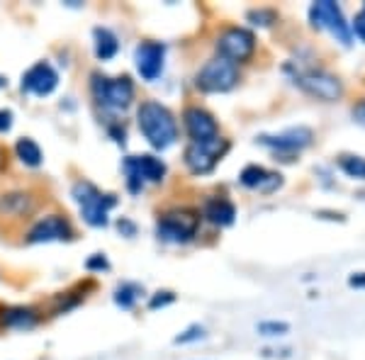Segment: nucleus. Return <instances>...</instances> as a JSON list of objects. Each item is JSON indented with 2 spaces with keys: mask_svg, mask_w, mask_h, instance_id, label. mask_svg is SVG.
<instances>
[{
  "mask_svg": "<svg viewBox=\"0 0 365 360\" xmlns=\"http://www.w3.org/2000/svg\"><path fill=\"white\" fill-rule=\"evenodd\" d=\"M205 336H207V329L202 326V324H190L187 329H182V331L175 336L173 344L175 346H187V344H197V341H202Z\"/></svg>",
  "mask_w": 365,
  "mask_h": 360,
  "instance_id": "nucleus-27",
  "label": "nucleus"
},
{
  "mask_svg": "<svg viewBox=\"0 0 365 360\" xmlns=\"http://www.w3.org/2000/svg\"><path fill=\"white\" fill-rule=\"evenodd\" d=\"M256 331L261 336H268V339H280V336L290 334V324L278 322V319H266V322L256 324Z\"/></svg>",
  "mask_w": 365,
  "mask_h": 360,
  "instance_id": "nucleus-26",
  "label": "nucleus"
},
{
  "mask_svg": "<svg viewBox=\"0 0 365 360\" xmlns=\"http://www.w3.org/2000/svg\"><path fill=\"white\" fill-rule=\"evenodd\" d=\"M122 173L129 195H141L146 185H161L168 175V166L156 153H134L122 158Z\"/></svg>",
  "mask_w": 365,
  "mask_h": 360,
  "instance_id": "nucleus-5",
  "label": "nucleus"
},
{
  "mask_svg": "<svg viewBox=\"0 0 365 360\" xmlns=\"http://www.w3.org/2000/svg\"><path fill=\"white\" fill-rule=\"evenodd\" d=\"M292 83L302 93H307V96L322 100V103H336V100L344 96V83H341V78L327 68H314V66L297 68L295 76H292Z\"/></svg>",
  "mask_w": 365,
  "mask_h": 360,
  "instance_id": "nucleus-10",
  "label": "nucleus"
},
{
  "mask_svg": "<svg viewBox=\"0 0 365 360\" xmlns=\"http://www.w3.org/2000/svg\"><path fill=\"white\" fill-rule=\"evenodd\" d=\"M8 86H10L8 76H3V73H0V91H8Z\"/></svg>",
  "mask_w": 365,
  "mask_h": 360,
  "instance_id": "nucleus-37",
  "label": "nucleus"
},
{
  "mask_svg": "<svg viewBox=\"0 0 365 360\" xmlns=\"http://www.w3.org/2000/svg\"><path fill=\"white\" fill-rule=\"evenodd\" d=\"M314 139V132L304 125H297V127H287L282 129L278 134H261L256 137V144L266 146L280 158H287V156H295V153L304 151L307 146L312 144Z\"/></svg>",
  "mask_w": 365,
  "mask_h": 360,
  "instance_id": "nucleus-12",
  "label": "nucleus"
},
{
  "mask_svg": "<svg viewBox=\"0 0 365 360\" xmlns=\"http://www.w3.org/2000/svg\"><path fill=\"white\" fill-rule=\"evenodd\" d=\"M105 132H108V137L115 141L117 146H125L127 144V125L122 120H113L105 125Z\"/></svg>",
  "mask_w": 365,
  "mask_h": 360,
  "instance_id": "nucleus-29",
  "label": "nucleus"
},
{
  "mask_svg": "<svg viewBox=\"0 0 365 360\" xmlns=\"http://www.w3.org/2000/svg\"><path fill=\"white\" fill-rule=\"evenodd\" d=\"M83 268L88 273H110L113 270V263L105 253H91V256L83 261Z\"/></svg>",
  "mask_w": 365,
  "mask_h": 360,
  "instance_id": "nucleus-28",
  "label": "nucleus"
},
{
  "mask_svg": "<svg viewBox=\"0 0 365 360\" xmlns=\"http://www.w3.org/2000/svg\"><path fill=\"white\" fill-rule=\"evenodd\" d=\"M8 170V151L0 146V173H5Z\"/></svg>",
  "mask_w": 365,
  "mask_h": 360,
  "instance_id": "nucleus-36",
  "label": "nucleus"
},
{
  "mask_svg": "<svg viewBox=\"0 0 365 360\" xmlns=\"http://www.w3.org/2000/svg\"><path fill=\"white\" fill-rule=\"evenodd\" d=\"M239 66L229 63L227 58H220V56H212L202 66L197 68L195 73V88L205 96H220V93H229L239 86Z\"/></svg>",
  "mask_w": 365,
  "mask_h": 360,
  "instance_id": "nucleus-8",
  "label": "nucleus"
},
{
  "mask_svg": "<svg viewBox=\"0 0 365 360\" xmlns=\"http://www.w3.org/2000/svg\"><path fill=\"white\" fill-rule=\"evenodd\" d=\"M246 20L251 22L253 27H273L278 22V13L273 8H253L246 13Z\"/></svg>",
  "mask_w": 365,
  "mask_h": 360,
  "instance_id": "nucleus-25",
  "label": "nucleus"
},
{
  "mask_svg": "<svg viewBox=\"0 0 365 360\" xmlns=\"http://www.w3.org/2000/svg\"><path fill=\"white\" fill-rule=\"evenodd\" d=\"M182 129H185L187 139L190 141H210L220 137V122L202 105H187L182 110Z\"/></svg>",
  "mask_w": 365,
  "mask_h": 360,
  "instance_id": "nucleus-16",
  "label": "nucleus"
},
{
  "mask_svg": "<svg viewBox=\"0 0 365 360\" xmlns=\"http://www.w3.org/2000/svg\"><path fill=\"white\" fill-rule=\"evenodd\" d=\"M200 217H202L205 222H210L212 227L227 229L237 222V205H234L227 195H210L202 202Z\"/></svg>",
  "mask_w": 365,
  "mask_h": 360,
  "instance_id": "nucleus-17",
  "label": "nucleus"
},
{
  "mask_svg": "<svg viewBox=\"0 0 365 360\" xmlns=\"http://www.w3.org/2000/svg\"><path fill=\"white\" fill-rule=\"evenodd\" d=\"M229 149H232V144L222 134L210 141H187L182 149V163L190 175H207L220 166Z\"/></svg>",
  "mask_w": 365,
  "mask_h": 360,
  "instance_id": "nucleus-6",
  "label": "nucleus"
},
{
  "mask_svg": "<svg viewBox=\"0 0 365 360\" xmlns=\"http://www.w3.org/2000/svg\"><path fill=\"white\" fill-rule=\"evenodd\" d=\"M339 168L344 170L349 178L365 180V156H353V153H344L339 156Z\"/></svg>",
  "mask_w": 365,
  "mask_h": 360,
  "instance_id": "nucleus-23",
  "label": "nucleus"
},
{
  "mask_svg": "<svg viewBox=\"0 0 365 360\" xmlns=\"http://www.w3.org/2000/svg\"><path fill=\"white\" fill-rule=\"evenodd\" d=\"M353 120L356 122H361V125H365V98L363 100H358L356 105H353Z\"/></svg>",
  "mask_w": 365,
  "mask_h": 360,
  "instance_id": "nucleus-34",
  "label": "nucleus"
},
{
  "mask_svg": "<svg viewBox=\"0 0 365 360\" xmlns=\"http://www.w3.org/2000/svg\"><path fill=\"white\" fill-rule=\"evenodd\" d=\"M239 182L244 187H249V190L270 195V192L278 190V187H282V175L275 173V170L258 166V163H249V166L239 173Z\"/></svg>",
  "mask_w": 365,
  "mask_h": 360,
  "instance_id": "nucleus-19",
  "label": "nucleus"
},
{
  "mask_svg": "<svg viewBox=\"0 0 365 360\" xmlns=\"http://www.w3.org/2000/svg\"><path fill=\"white\" fill-rule=\"evenodd\" d=\"M71 197L78 205L81 220L93 229H105L110 224V212L117 207V195L115 192H103L96 182L88 178H78L71 185Z\"/></svg>",
  "mask_w": 365,
  "mask_h": 360,
  "instance_id": "nucleus-3",
  "label": "nucleus"
},
{
  "mask_svg": "<svg viewBox=\"0 0 365 360\" xmlns=\"http://www.w3.org/2000/svg\"><path fill=\"white\" fill-rule=\"evenodd\" d=\"M117 232H120V236H125V239H134V236L139 234V224L134 220H129V217H120V220L115 222Z\"/></svg>",
  "mask_w": 365,
  "mask_h": 360,
  "instance_id": "nucleus-31",
  "label": "nucleus"
},
{
  "mask_svg": "<svg viewBox=\"0 0 365 360\" xmlns=\"http://www.w3.org/2000/svg\"><path fill=\"white\" fill-rule=\"evenodd\" d=\"M15 125V112L10 108H0V134H8Z\"/></svg>",
  "mask_w": 365,
  "mask_h": 360,
  "instance_id": "nucleus-32",
  "label": "nucleus"
},
{
  "mask_svg": "<svg viewBox=\"0 0 365 360\" xmlns=\"http://www.w3.org/2000/svg\"><path fill=\"white\" fill-rule=\"evenodd\" d=\"M93 54L98 61H113L120 54V37L110 27H93Z\"/></svg>",
  "mask_w": 365,
  "mask_h": 360,
  "instance_id": "nucleus-20",
  "label": "nucleus"
},
{
  "mask_svg": "<svg viewBox=\"0 0 365 360\" xmlns=\"http://www.w3.org/2000/svg\"><path fill=\"white\" fill-rule=\"evenodd\" d=\"M56 88H58V71L51 66L46 58L34 61L20 78V91L25 93V96L49 98Z\"/></svg>",
  "mask_w": 365,
  "mask_h": 360,
  "instance_id": "nucleus-15",
  "label": "nucleus"
},
{
  "mask_svg": "<svg viewBox=\"0 0 365 360\" xmlns=\"http://www.w3.org/2000/svg\"><path fill=\"white\" fill-rule=\"evenodd\" d=\"M91 96L103 112H115V115H120V112H127L134 105L137 86H134L129 73L105 76L103 71H93Z\"/></svg>",
  "mask_w": 365,
  "mask_h": 360,
  "instance_id": "nucleus-2",
  "label": "nucleus"
},
{
  "mask_svg": "<svg viewBox=\"0 0 365 360\" xmlns=\"http://www.w3.org/2000/svg\"><path fill=\"white\" fill-rule=\"evenodd\" d=\"M256 34L251 32L249 27L241 25H229L222 27L220 34L215 37V51L220 58H227L234 66H241V63H249L253 54H256Z\"/></svg>",
  "mask_w": 365,
  "mask_h": 360,
  "instance_id": "nucleus-7",
  "label": "nucleus"
},
{
  "mask_svg": "<svg viewBox=\"0 0 365 360\" xmlns=\"http://www.w3.org/2000/svg\"><path fill=\"white\" fill-rule=\"evenodd\" d=\"M134 120H137V129L144 141L156 151L170 149L180 137L173 110L163 105L161 100H141L137 105V112H134Z\"/></svg>",
  "mask_w": 365,
  "mask_h": 360,
  "instance_id": "nucleus-1",
  "label": "nucleus"
},
{
  "mask_svg": "<svg viewBox=\"0 0 365 360\" xmlns=\"http://www.w3.org/2000/svg\"><path fill=\"white\" fill-rule=\"evenodd\" d=\"M349 285L351 287H365V273H353L349 277Z\"/></svg>",
  "mask_w": 365,
  "mask_h": 360,
  "instance_id": "nucleus-35",
  "label": "nucleus"
},
{
  "mask_svg": "<svg viewBox=\"0 0 365 360\" xmlns=\"http://www.w3.org/2000/svg\"><path fill=\"white\" fill-rule=\"evenodd\" d=\"M15 158L22 163L25 168H39L44 163V151L32 137H20L13 146Z\"/></svg>",
  "mask_w": 365,
  "mask_h": 360,
  "instance_id": "nucleus-21",
  "label": "nucleus"
},
{
  "mask_svg": "<svg viewBox=\"0 0 365 360\" xmlns=\"http://www.w3.org/2000/svg\"><path fill=\"white\" fill-rule=\"evenodd\" d=\"M42 314H39L34 307L27 304H8L0 307V326L13 329V331H32L39 326Z\"/></svg>",
  "mask_w": 365,
  "mask_h": 360,
  "instance_id": "nucleus-18",
  "label": "nucleus"
},
{
  "mask_svg": "<svg viewBox=\"0 0 365 360\" xmlns=\"http://www.w3.org/2000/svg\"><path fill=\"white\" fill-rule=\"evenodd\" d=\"M141 297H144V285H139V282H134V280L117 282L115 290H113V302L125 312L134 309Z\"/></svg>",
  "mask_w": 365,
  "mask_h": 360,
  "instance_id": "nucleus-22",
  "label": "nucleus"
},
{
  "mask_svg": "<svg viewBox=\"0 0 365 360\" xmlns=\"http://www.w3.org/2000/svg\"><path fill=\"white\" fill-rule=\"evenodd\" d=\"M173 302H175V292L173 290H156L149 297L146 307H149L151 312H156V309H163V307H168V304H173Z\"/></svg>",
  "mask_w": 365,
  "mask_h": 360,
  "instance_id": "nucleus-30",
  "label": "nucleus"
},
{
  "mask_svg": "<svg viewBox=\"0 0 365 360\" xmlns=\"http://www.w3.org/2000/svg\"><path fill=\"white\" fill-rule=\"evenodd\" d=\"M76 239V227L63 212H46L29 224L25 234V244L39 246V244H68Z\"/></svg>",
  "mask_w": 365,
  "mask_h": 360,
  "instance_id": "nucleus-9",
  "label": "nucleus"
},
{
  "mask_svg": "<svg viewBox=\"0 0 365 360\" xmlns=\"http://www.w3.org/2000/svg\"><path fill=\"white\" fill-rule=\"evenodd\" d=\"M351 34H356L361 42H365V5H363V10L356 15V20H353V25H351Z\"/></svg>",
  "mask_w": 365,
  "mask_h": 360,
  "instance_id": "nucleus-33",
  "label": "nucleus"
},
{
  "mask_svg": "<svg viewBox=\"0 0 365 360\" xmlns=\"http://www.w3.org/2000/svg\"><path fill=\"white\" fill-rule=\"evenodd\" d=\"M86 299V294H78V292H58L54 297V314H68L71 309H76L81 302Z\"/></svg>",
  "mask_w": 365,
  "mask_h": 360,
  "instance_id": "nucleus-24",
  "label": "nucleus"
},
{
  "mask_svg": "<svg viewBox=\"0 0 365 360\" xmlns=\"http://www.w3.org/2000/svg\"><path fill=\"white\" fill-rule=\"evenodd\" d=\"M166 42H158V39H141L134 46V71L144 83H154V81L161 78L163 68H166Z\"/></svg>",
  "mask_w": 365,
  "mask_h": 360,
  "instance_id": "nucleus-11",
  "label": "nucleus"
},
{
  "mask_svg": "<svg viewBox=\"0 0 365 360\" xmlns=\"http://www.w3.org/2000/svg\"><path fill=\"white\" fill-rule=\"evenodd\" d=\"M39 197L32 190L15 187V190L0 192V220L3 222H27L37 215Z\"/></svg>",
  "mask_w": 365,
  "mask_h": 360,
  "instance_id": "nucleus-14",
  "label": "nucleus"
},
{
  "mask_svg": "<svg viewBox=\"0 0 365 360\" xmlns=\"http://www.w3.org/2000/svg\"><path fill=\"white\" fill-rule=\"evenodd\" d=\"M200 224H202L200 210L178 205V207L163 210L161 215L156 217L154 232H156V239L163 241V244L180 246V244H190V241L195 239L200 232Z\"/></svg>",
  "mask_w": 365,
  "mask_h": 360,
  "instance_id": "nucleus-4",
  "label": "nucleus"
},
{
  "mask_svg": "<svg viewBox=\"0 0 365 360\" xmlns=\"http://www.w3.org/2000/svg\"><path fill=\"white\" fill-rule=\"evenodd\" d=\"M309 22L314 29H329L341 44H351V25L346 22V15L339 3L334 0H319L309 5Z\"/></svg>",
  "mask_w": 365,
  "mask_h": 360,
  "instance_id": "nucleus-13",
  "label": "nucleus"
}]
</instances>
